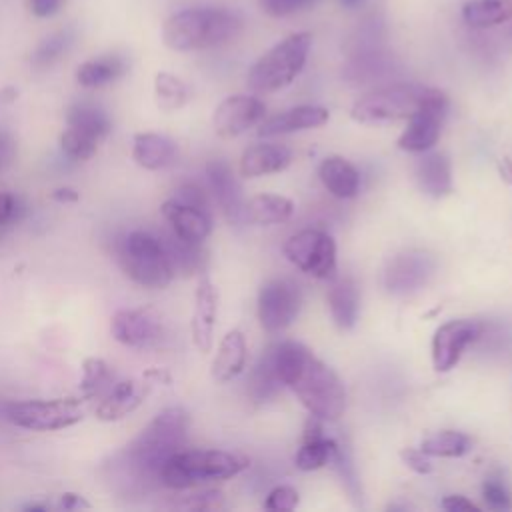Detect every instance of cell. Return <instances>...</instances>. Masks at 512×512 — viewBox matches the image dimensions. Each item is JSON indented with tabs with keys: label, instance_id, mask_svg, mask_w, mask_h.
<instances>
[{
	"label": "cell",
	"instance_id": "4fadbf2b",
	"mask_svg": "<svg viewBox=\"0 0 512 512\" xmlns=\"http://www.w3.org/2000/svg\"><path fill=\"white\" fill-rule=\"evenodd\" d=\"M480 324L474 320L458 318L448 320L440 324L432 336V366L436 372H448L452 370L458 360L462 358V352L478 338Z\"/></svg>",
	"mask_w": 512,
	"mask_h": 512
},
{
	"label": "cell",
	"instance_id": "603a6c76",
	"mask_svg": "<svg viewBox=\"0 0 512 512\" xmlns=\"http://www.w3.org/2000/svg\"><path fill=\"white\" fill-rule=\"evenodd\" d=\"M330 280L332 282L326 292L330 316L340 330H350V328H354V324L358 320V310H360L358 286L350 276L334 274Z\"/></svg>",
	"mask_w": 512,
	"mask_h": 512
},
{
	"label": "cell",
	"instance_id": "30bf717a",
	"mask_svg": "<svg viewBox=\"0 0 512 512\" xmlns=\"http://www.w3.org/2000/svg\"><path fill=\"white\" fill-rule=\"evenodd\" d=\"M286 258L306 274L316 278H332L336 274V244L322 230H300L284 244Z\"/></svg>",
	"mask_w": 512,
	"mask_h": 512
},
{
	"label": "cell",
	"instance_id": "6f0895ef",
	"mask_svg": "<svg viewBox=\"0 0 512 512\" xmlns=\"http://www.w3.org/2000/svg\"><path fill=\"white\" fill-rule=\"evenodd\" d=\"M0 236H2V226H0Z\"/></svg>",
	"mask_w": 512,
	"mask_h": 512
},
{
	"label": "cell",
	"instance_id": "db71d44e",
	"mask_svg": "<svg viewBox=\"0 0 512 512\" xmlns=\"http://www.w3.org/2000/svg\"><path fill=\"white\" fill-rule=\"evenodd\" d=\"M22 510H26V512H48L50 504L48 502H28V504L22 506Z\"/></svg>",
	"mask_w": 512,
	"mask_h": 512
},
{
	"label": "cell",
	"instance_id": "1f68e13d",
	"mask_svg": "<svg viewBox=\"0 0 512 512\" xmlns=\"http://www.w3.org/2000/svg\"><path fill=\"white\" fill-rule=\"evenodd\" d=\"M460 14L472 28H492L512 20V0H468Z\"/></svg>",
	"mask_w": 512,
	"mask_h": 512
},
{
	"label": "cell",
	"instance_id": "8fae6325",
	"mask_svg": "<svg viewBox=\"0 0 512 512\" xmlns=\"http://www.w3.org/2000/svg\"><path fill=\"white\" fill-rule=\"evenodd\" d=\"M302 294L298 284L288 278H274L258 292V320L268 334H280L298 316Z\"/></svg>",
	"mask_w": 512,
	"mask_h": 512
},
{
	"label": "cell",
	"instance_id": "e0dca14e",
	"mask_svg": "<svg viewBox=\"0 0 512 512\" xmlns=\"http://www.w3.org/2000/svg\"><path fill=\"white\" fill-rule=\"evenodd\" d=\"M152 382L142 376V380H116L112 388L100 398L94 414L102 422H116L132 414L150 394Z\"/></svg>",
	"mask_w": 512,
	"mask_h": 512
},
{
	"label": "cell",
	"instance_id": "d4e9b609",
	"mask_svg": "<svg viewBox=\"0 0 512 512\" xmlns=\"http://www.w3.org/2000/svg\"><path fill=\"white\" fill-rule=\"evenodd\" d=\"M318 176L324 188L340 200L354 198L360 190L358 170L342 156H326L318 166Z\"/></svg>",
	"mask_w": 512,
	"mask_h": 512
},
{
	"label": "cell",
	"instance_id": "f1b7e54d",
	"mask_svg": "<svg viewBox=\"0 0 512 512\" xmlns=\"http://www.w3.org/2000/svg\"><path fill=\"white\" fill-rule=\"evenodd\" d=\"M126 70L128 62L120 54H102L78 66L76 82L84 88H100L124 76Z\"/></svg>",
	"mask_w": 512,
	"mask_h": 512
},
{
	"label": "cell",
	"instance_id": "3957f363",
	"mask_svg": "<svg viewBox=\"0 0 512 512\" xmlns=\"http://www.w3.org/2000/svg\"><path fill=\"white\" fill-rule=\"evenodd\" d=\"M240 26L242 20L238 14L226 8H186L166 18L162 26V42L176 52L204 50L228 42L238 34Z\"/></svg>",
	"mask_w": 512,
	"mask_h": 512
},
{
	"label": "cell",
	"instance_id": "11a10c76",
	"mask_svg": "<svg viewBox=\"0 0 512 512\" xmlns=\"http://www.w3.org/2000/svg\"><path fill=\"white\" fill-rule=\"evenodd\" d=\"M16 96H18L16 88H12V86H6V88H2V90H0V104L12 102V100H16Z\"/></svg>",
	"mask_w": 512,
	"mask_h": 512
},
{
	"label": "cell",
	"instance_id": "484cf974",
	"mask_svg": "<svg viewBox=\"0 0 512 512\" xmlns=\"http://www.w3.org/2000/svg\"><path fill=\"white\" fill-rule=\"evenodd\" d=\"M246 366V338L240 330H230L218 344L212 360V378L216 382H230Z\"/></svg>",
	"mask_w": 512,
	"mask_h": 512
},
{
	"label": "cell",
	"instance_id": "b9f144b4",
	"mask_svg": "<svg viewBox=\"0 0 512 512\" xmlns=\"http://www.w3.org/2000/svg\"><path fill=\"white\" fill-rule=\"evenodd\" d=\"M296 506H298V490L288 484L272 488L264 500L266 510H294Z\"/></svg>",
	"mask_w": 512,
	"mask_h": 512
},
{
	"label": "cell",
	"instance_id": "52a82bcc",
	"mask_svg": "<svg viewBox=\"0 0 512 512\" xmlns=\"http://www.w3.org/2000/svg\"><path fill=\"white\" fill-rule=\"evenodd\" d=\"M426 92L428 86L418 84H392L376 88L352 104L350 116L360 124L406 120L420 106Z\"/></svg>",
	"mask_w": 512,
	"mask_h": 512
},
{
	"label": "cell",
	"instance_id": "d6a6232c",
	"mask_svg": "<svg viewBox=\"0 0 512 512\" xmlns=\"http://www.w3.org/2000/svg\"><path fill=\"white\" fill-rule=\"evenodd\" d=\"M66 124L94 136L96 140H102L110 132V118L108 114L92 104V102H76L66 112Z\"/></svg>",
	"mask_w": 512,
	"mask_h": 512
},
{
	"label": "cell",
	"instance_id": "ba28073f",
	"mask_svg": "<svg viewBox=\"0 0 512 512\" xmlns=\"http://www.w3.org/2000/svg\"><path fill=\"white\" fill-rule=\"evenodd\" d=\"M8 420L24 430L52 432L78 424L84 418L82 402L76 398L22 400L6 406Z\"/></svg>",
	"mask_w": 512,
	"mask_h": 512
},
{
	"label": "cell",
	"instance_id": "7a4b0ae2",
	"mask_svg": "<svg viewBox=\"0 0 512 512\" xmlns=\"http://www.w3.org/2000/svg\"><path fill=\"white\" fill-rule=\"evenodd\" d=\"M190 416L182 406L160 410L122 452L124 470L138 482H160V470L170 456L184 448Z\"/></svg>",
	"mask_w": 512,
	"mask_h": 512
},
{
	"label": "cell",
	"instance_id": "ab89813d",
	"mask_svg": "<svg viewBox=\"0 0 512 512\" xmlns=\"http://www.w3.org/2000/svg\"><path fill=\"white\" fill-rule=\"evenodd\" d=\"M222 506H224V494L214 488L188 494L180 502H174V508H178V510H196V512L218 510Z\"/></svg>",
	"mask_w": 512,
	"mask_h": 512
},
{
	"label": "cell",
	"instance_id": "7402d4cb",
	"mask_svg": "<svg viewBox=\"0 0 512 512\" xmlns=\"http://www.w3.org/2000/svg\"><path fill=\"white\" fill-rule=\"evenodd\" d=\"M336 440L326 438L320 426V418L310 416L306 426H304V434H302V444L294 456V464L296 468H300L302 472H312L318 470L322 466H326L336 450Z\"/></svg>",
	"mask_w": 512,
	"mask_h": 512
},
{
	"label": "cell",
	"instance_id": "816d5d0a",
	"mask_svg": "<svg viewBox=\"0 0 512 512\" xmlns=\"http://www.w3.org/2000/svg\"><path fill=\"white\" fill-rule=\"evenodd\" d=\"M50 198L56 200V202H60V204H72V202H78L80 194H78L74 188H70V186H62V188L52 190Z\"/></svg>",
	"mask_w": 512,
	"mask_h": 512
},
{
	"label": "cell",
	"instance_id": "7c38bea8",
	"mask_svg": "<svg viewBox=\"0 0 512 512\" xmlns=\"http://www.w3.org/2000/svg\"><path fill=\"white\" fill-rule=\"evenodd\" d=\"M116 342L130 348H146L162 338V318L154 308H122L110 318Z\"/></svg>",
	"mask_w": 512,
	"mask_h": 512
},
{
	"label": "cell",
	"instance_id": "c3c4849f",
	"mask_svg": "<svg viewBox=\"0 0 512 512\" xmlns=\"http://www.w3.org/2000/svg\"><path fill=\"white\" fill-rule=\"evenodd\" d=\"M14 154H16L14 138L8 132L0 130V170H4L12 162Z\"/></svg>",
	"mask_w": 512,
	"mask_h": 512
},
{
	"label": "cell",
	"instance_id": "f35d334b",
	"mask_svg": "<svg viewBox=\"0 0 512 512\" xmlns=\"http://www.w3.org/2000/svg\"><path fill=\"white\" fill-rule=\"evenodd\" d=\"M344 484V488L348 490L350 498L358 500L362 496L360 492V484H358V476H356V470H354V464H352V456H350V450L342 444H336V450H334V456L330 460Z\"/></svg>",
	"mask_w": 512,
	"mask_h": 512
},
{
	"label": "cell",
	"instance_id": "9f6ffc18",
	"mask_svg": "<svg viewBox=\"0 0 512 512\" xmlns=\"http://www.w3.org/2000/svg\"><path fill=\"white\" fill-rule=\"evenodd\" d=\"M340 4H342L344 8H350V10H354V8L362 6V4H364V0H340Z\"/></svg>",
	"mask_w": 512,
	"mask_h": 512
},
{
	"label": "cell",
	"instance_id": "f6af8a7d",
	"mask_svg": "<svg viewBox=\"0 0 512 512\" xmlns=\"http://www.w3.org/2000/svg\"><path fill=\"white\" fill-rule=\"evenodd\" d=\"M172 198L178 200V202H184V204H190V206H196V208H202V210L210 212L208 196H206V192L198 184H190V182L182 184Z\"/></svg>",
	"mask_w": 512,
	"mask_h": 512
},
{
	"label": "cell",
	"instance_id": "4316f807",
	"mask_svg": "<svg viewBox=\"0 0 512 512\" xmlns=\"http://www.w3.org/2000/svg\"><path fill=\"white\" fill-rule=\"evenodd\" d=\"M416 180L424 194L432 198H444L452 192V168L450 160L442 152L426 154L416 166Z\"/></svg>",
	"mask_w": 512,
	"mask_h": 512
},
{
	"label": "cell",
	"instance_id": "8992f818",
	"mask_svg": "<svg viewBox=\"0 0 512 512\" xmlns=\"http://www.w3.org/2000/svg\"><path fill=\"white\" fill-rule=\"evenodd\" d=\"M116 258L124 274L144 288L160 290L174 278L160 238L146 230L128 232L116 248Z\"/></svg>",
	"mask_w": 512,
	"mask_h": 512
},
{
	"label": "cell",
	"instance_id": "836d02e7",
	"mask_svg": "<svg viewBox=\"0 0 512 512\" xmlns=\"http://www.w3.org/2000/svg\"><path fill=\"white\" fill-rule=\"evenodd\" d=\"M116 382L114 370L96 356L84 358L82 362V378H80V394L82 400H92V398H102L112 384Z\"/></svg>",
	"mask_w": 512,
	"mask_h": 512
},
{
	"label": "cell",
	"instance_id": "9a60e30c",
	"mask_svg": "<svg viewBox=\"0 0 512 512\" xmlns=\"http://www.w3.org/2000/svg\"><path fill=\"white\" fill-rule=\"evenodd\" d=\"M436 268L430 254L420 250H408L390 260L384 270V286L392 294H408L428 284Z\"/></svg>",
	"mask_w": 512,
	"mask_h": 512
},
{
	"label": "cell",
	"instance_id": "6da1fadb",
	"mask_svg": "<svg viewBox=\"0 0 512 512\" xmlns=\"http://www.w3.org/2000/svg\"><path fill=\"white\" fill-rule=\"evenodd\" d=\"M278 376L310 416L334 422L346 408V388L338 374L294 340L274 344Z\"/></svg>",
	"mask_w": 512,
	"mask_h": 512
},
{
	"label": "cell",
	"instance_id": "4dcf8cb0",
	"mask_svg": "<svg viewBox=\"0 0 512 512\" xmlns=\"http://www.w3.org/2000/svg\"><path fill=\"white\" fill-rule=\"evenodd\" d=\"M294 212V202L280 194H256L246 202V222L272 226L286 222Z\"/></svg>",
	"mask_w": 512,
	"mask_h": 512
},
{
	"label": "cell",
	"instance_id": "f5cc1de1",
	"mask_svg": "<svg viewBox=\"0 0 512 512\" xmlns=\"http://www.w3.org/2000/svg\"><path fill=\"white\" fill-rule=\"evenodd\" d=\"M498 172H500V176H502L504 182L512 184V160H510V158H502V160H500Z\"/></svg>",
	"mask_w": 512,
	"mask_h": 512
},
{
	"label": "cell",
	"instance_id": "681fc988",
	"mask_svg": "<svg viewBox=\"0 0 512 512\" xmlns=\"http://www.w3.org/2000/svg\"><path fill=\"white\" fill-rule=\"evenodd\" d=\"M58 508L60 510H88L90 502L84 500V496H80L76 492H64V494H60Z\"/></svg>",
	"mask_w": 512,
	"mask_h": 512
},
{
	"label": "cell",
	"instance_id": "e575fe53",
	"mask_svg": "<svg viewBox=\"0 0 512 512\" xmlns=\"http://www.w3.org/2000/svg\"><path fill=\"white\" fill-rule=\"evenodd\" d=\"M470 438L458 430H442L420 442V450L430 458H460L470 450Z\"/></svg>",
	"mask_w": 512,
	"mask_h": 512
},
{
	"label": "cell",
	"instance_id": "bcb514c9",
	"mask_svg": "<svg viewBox=\"0 0 512 512\" xmlns=\"http://www.w3.org/2000/svg\"><path fill=\"white\" fill-rule=\"evenodd\" d=\"M440 506L448 512H480L478 504H474L472 500H468L466 496H460V494H452V496L442 498Z\"/></svg>",
	"mask_w": 512,
	"mask_h": 512
},
{
	"label": "cell",
	"instance_id": "277c9868",
	"mask_svg": "<svg viewBox=\"0 0 512 512\" xmlns=\"http://www.w3.org/2000/svg\"><path fill=\"white\" fill-rule=\"evenodd\" d=\"M246 468L248 458L236 452L182 448L162 466L160 484L172 490H188L202 482L228 480Z\"/></svg>",
	"mask_w": 512,
	"mask_h": 512
},
{
	"label": "cell",
	"instance_id": "9c48e42d",
	"mask_svg": "<svg viewBox=\"0 0 512 512\" xmlns=\"http://www.w3.org/2000/svg\"><path fill=\"white\" fill-rule=\"evenodd\" d=\"M448 112V98L438 88H428L420 106L406 118L408 124L398 136V148L406 152L430 150L442 132V124Z\"/></svg>",
	"mask_w": 512,
	"mask_h": 512
},
{
	"label": "cell",
	"instance_id": "8d00e7d4",
	"mask_svg": "<svg viewBox=\"0 0 512 512\" xmlns=\"http://www.w3.org/2000/svg\"><path fill=\"white\" fill-rule=\"evenodd\" d=\"M74 42V32L70 28H62L52 32L50 36H46L32 52L30 56V64L34 68H48L52 66L56 60H60L68 48Z\"/></svg>",
	"mask_w": 512,
	"mask_h": 512
},
{
	"label": "cell",
	"instance_id": "74e56055",
	"mask_svg": "<svg viewBox=\"0 0 512 512\" xmlns=\"http://www.w3.org/2000/svg\"><path fill=\"white\" fill-rule=\"evenodd\" d=\"M98 142L94 136L80 132L72 126H68L62 134H60V150L68 160L74 162H84L88 158H92L98 150Z\"/></svg>",
	"mask_w": 512,
	"mask_h": 512
},
{
	"label": "cell",
	"instance_id": "cb8c5ba5",
	"mask_svg": "<svg viewBox=\"0 0 512 512\" xmlns=\"http://www.w3.org/2000/svg\"><path fill=\"white\" fill-rule=\"evenodd\" d=\"M176 158V144L156 132H138L132 138V160L144 170H162Z\"/></svg>",
	"mask_w": 512,
	"mask_h": 512
},
{
	"label": "cell",
	"instance_id": "ffe728a7",
	"mask_svg": "<svg viewBox=\"0 0 512 512\" xmlns=\"http://www.w3.org/2000/svg\"><path fill=\"white\" fill-rule=\"evenodd\" d=\"M330 118V112L324 106H294L288 108L268 120H262L258 126V136L260 138H272V136H282L290 132H300L308 128H318L326 124Z\"/></svg>",
	"mask_w": 512,
	"mask_h": 512
},
{
	"label": "cell",
	"instance_id": "83f0119b",
	"mask_svg": "<svg viewBox=\"0 0 512 512\" xmlns=\"http://www.w3.org/2000/svg\"><path fill=\"white\" fill-rule=\"evenodd\" d=\"M162 242V248L166 252V258L170 262V268L174 274H196L202 270L204 266V252L200 248V244L196 242H188L184 238H180L178 234H174L172 230L168 234L158 236Z\"/></svg>",
	"mask_w": 512,
	"mask_h": 512
},
{
	"label": "cell",
	"instance_id": "44dd1931",
	"mask_svg": "<svg viewBox=\"0 0 512 512\" xmlns=\"http://www.w3.org/2000/svg\"><path fill=\"white\" fill-rule=\"evenodd\" d=\"M292 164V150L284 144L258 142L248 146L240 156V174L246 178H258L276 174Z\"/></svg>",
	"mask_w": 512,
	"mask_h": 512
},
{
	"label": "cell",
	"instance_id": "7bdbcfd3",
	"mask_svg": "<svg viewBox=\"0 0 512 512\" xmlns=\"http://www.w3.org/2000/svg\"><path fill=\"white\" fill-rule=\"evenodd\" d=\"M312 0H258V6L264 14L272 18H282L288 16L304 6H308Z\"/></svg>",
	"mask_w": 512,
	"mask_h": 512
},
{
	"label": "cell",
	"instance_id": "60d3db41",
	"mask_svg": "<svg viewBox=\"0 0 512 512\" xmlns=\"http://www.w3.org/2000/svg\"><path fill=\"white\" fill-rule=\"evenodd\" d=\"M482 498L492 510H510L512 496L502 478H486L482 484Z\"/></svg>",
	"mask_w": 512,
	"mask_h": 512
},
{
	"label": "cell",
	"instance_id": "d6986e66",
	"mask_svg": "<svg viewBox=\"0 0 512 512\" xmlns=\"http://www.w3.org/2000/svg\"><path fill=\"white\" fill-rule=\"evenodd\" d=\"M160 212L164 220L170 224V230L188 242L202 244L212 232L210 212L202 208L168 198L166 202H162Z\"/></svg>",
	"mask_w": 512,
	"mask_h": 512
},
{
	"label": "cell",
	"instance_id": "f907efd6",
	"mask_svg": "<svg viewBox=\"0 0 512 512\" xmlns=\"http://www.w3.org/2000/svg\"><path fill=\"white\" fill-rule=\"evenodd\" d=\"M62 6V0H30V10L38 18H48L56 14Z\"/></svg>",
	"mask_w": 512,
	"mask_h": 512
},
{
	"label": "cell",
	"instance_id": "d590c367",
	"mask_svg": "<svg viewBox=\"0 0 512 512\" xmlns=\"http://www.w3.org/2000/svg\"><path fill=\"white\" fill-rule=\"evenodd\" d=\"M154 98L164 112L180 110L188 102V86L170 72H158L154 78Z\"/></svg>",
	"mask_w": 512,
	"mask_h": 512
},
{
	"label": "cell",
	"instance_id": "ac0fdd59",
	"mask_svg": "<svg viewBox=\"0 0 512 512\" xmlns=\"http://www.w3.org/2000/svg\"><path fill=\"white\" fill-rule=\"evenodd\" d=\"M218 316V290L212 280L204 274L198 280L194 294V312L190 320L192 342L200 352H210L214 344V328Z\"/></svg>",
	"mask_w": 512,
	"mask_h": 512
},
{
	"label": "cell",
	"instance_id": "f546056e",
	"mask_svg": "<svg viewBox=\"0 0 512 512\" xmlns=\"http://www.w3.org/2000/svg\"><path fill=\"white\" fill-rule=\"evenodd\" d=\"M282 380L278 376L276 360H274V344L268 346L248 376V394L254 402H266L278 394L282 388Z\"/></svg>",
	"mask_w": 512,
	"mask_h": 512
},
{
	"label": "cell",
	"instance_id": "5b68a950",
	"mask_svg": "<svg viewBox=\"0 0 512 512\" xmlns=\"http://www.w3.org/2000/svg\"><path fill=\"white\" fill-rule=\"evenodd\" d=\"M310 46V32H294L276 42L250 66L246 76L248 88L258 94H270L290 86L302 72Z\"/></svg>",
	"mask_w": 512,
	"mask_h": 512
},
{
	"label": "cell",
	"instance_id": "5bb4252c",
	"mask_svg": "<svg viewBox=\"0 0 512 512\" xmlns=\"http://www.w3.org/2000/svg\"><path fill=\"white\" fill-rule=\"evenodd\" d=\"M266 106L260 98L234 94L224 98L212 114V128L220 138H236L264 120Z\"/></svg>",
	"mask_w": 512,
	"mask_h": 512
},
{
	"label": "cell",
	"instance_id": "2e32d148",
	"mask_svg": "<svg viewBox=\"0 0 512 512\" xmlns=\"http://www.w3.org/2000/svg\"><path fill=\"white\" fill-rule=\"evenodd\" d=\"M206 178H208L210 192L216 198L224 218L234 226L244 224L246 222V202L242 198V188H240L230 164L222 158L210 160L206 164Z\"/></svg>",
	"mask_w": 512,
	"mask_h": 512
},
{
	"label": "cell",
	"instance_id": "7dc6e473",
	"mask_svg": "<svg viewBox=\"0 0 512 512\" xmlns=\"http://www.w3.org/2000/svg\"><path fill=\"white\" fill-rule=\"evenodd\" d=\"M18 200L10 192H0V226L10 224L16 218Z\"/></svg>",
	"mask_w": 512,
	"mask_h": 512
},
{
	"label": "cell",
	"instance_id": "ee69618b",
	"mask_svg": "<svg viewBox=\"0 0 512 512\" xmlns=\"http://www.w3.org/2000/svg\"><path fill=\"white\" fill-rule=\"evenodd\" d=\"M400 460L414 470L416 474H430L434 470V464L428 454H424L420 448H402L400 450Z\"/></svg>",
	"mask_w": 512,
	"mask_h": 512
}]
</instances>
